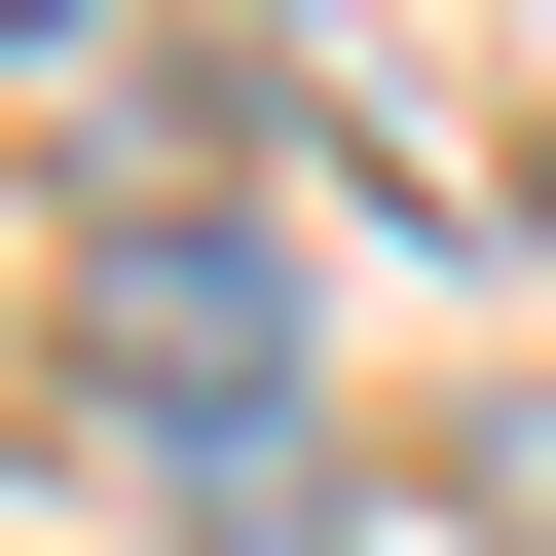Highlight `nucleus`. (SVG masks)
I'll list each match as a JSON object with an SVG mask.
<instances>
[{"instance_id": "obj_1", "label": "nucleus", "mask_w": 556, "mask_h": 556, "mask_svg": "<svg viewBox=\"0 0 556 556\" xmlns=\"http://www.w3.org/2000/svg\"><path fill=\"white\" fill-rule=\"evenodd\" d=\"M75 371H112L186 482H260V408H298V260H260L223 186H112V223H75Z\"/></svg>"}, {"instance_id": "obj_2", "label": "nucleus", "mask_w": 556, "mask_h": 556, "mask_svg": "<svg viewBox=\"0 0 556 556\" xmlns=\"http://www.w3.org/2000/svg\"><path fill=\"white\" fill-rule=\"evenodd\" d=\"M0 38H38V0H0Z\"/></svg>"}]
</instances>
